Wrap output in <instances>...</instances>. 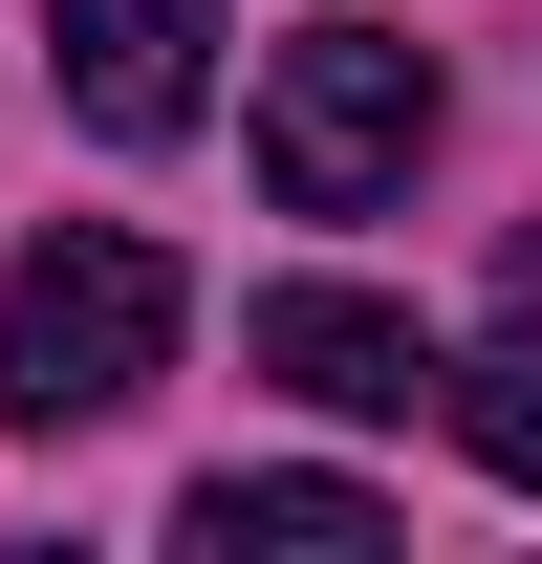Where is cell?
<instances>
[{
	"label": "cell",
	"mask_w": 542,
	"mask_h": 564,
	"mask_svg": "<svg viewBox=\"0 0 542 564\" xmlns=\"http://www.w3.org/2000/svg\"><path fill=\"white\" fill-rule=\"evenodd\" d=\"M174 326H196V282L152 261L131 217H44L0 261V434H109L174 369Z\"/></svg>",
	"instance_id": "6da1fadb"
},
{
	"label": "cell",
	"mask_w": 542,
	"mask_h": 564,
	"mask_svg": "<svg viewBox=\"0 0 542 564\" xmlns=\"http://www.w3.org/2000/svg\"><path fill=\"white\" fill-rule=\"evenodd\" d=\"M434 109H456V87H434L412 22H282V66H261L239 131H261V196L282 217H391L412 152H434Z\"/></svg>",
	"instance_id": "7a4b0ae2"
},
{
	"label": "cell",
	"mask_w": 542,
	"mask_h": 564,
	"mask_svg": "<svg viewBox=\"0 0 542 564\" xmlns=\"http://www.w3.org/2000/svg\"><path fill=\"white\" fill-rule=\"evenodd\" d=\"M44 87H66V131L174 152L217 109V0H44Z\"/></svg>",
	"instance_id": "3957f363"
},
{
	"label": "cell",
	"mask_w": 542,
	"mask_h": 564,
	"mask_svg": "<svg viewBox=\"0 0 542 564\" xmlns=\"http://www.w3.org/2000/svg\"><path fill=\"white\" fill-rule=\"evenodd\" d=\"M239 369H261V391H304V413H347V434L434 413V326H412V304H369V282H261Z\"/></svg>",
	"instance_id": "277c9868"
},
{
	"label": "cell",
	"mask_w": 542,
	"mask_h": 564,
	"mask_svg": "<svg viewBox=\"0 0 542 564\" xmlns=\"http://www.w3.org/2000/svg\"><path fill=\"white\" fill-rule=\"evenodd\" d=\"M174 543H196V564H369L391 499H369V478H196Z\"/></svg>",
	"instance_id": "5b68a950"
},
{
	"label": "cell",
	"mask_w": 542,
	"mask_h": 564,
	"mask_svg": "<svg viewBox=\"0 0 542 564\" xmlns=\"http://www.w3.org/2000/svg\"><path fill=\"white\" fill-rule=\"evenodd\" d=\"M434 413H456L477 478H521V499H542V326H499L477 369H434Z\"/></svg>",
	"instance_id": "8992f818"
},
{
	"label": "cell",
	"mask_w": 542,
	"mask_h": 564,
	"mask_svg": "<svg viewBox=\"0 0 542 564\" xmlns=\"http://www.w3.org/2000/svg\"><path fill=\"white\" fill-rule=\"evenodd\" d=\"M499 326H542V217H521V239H499Z\"/></svg>",
	"instance_id": "52a82bcc"
}]
</instances>
